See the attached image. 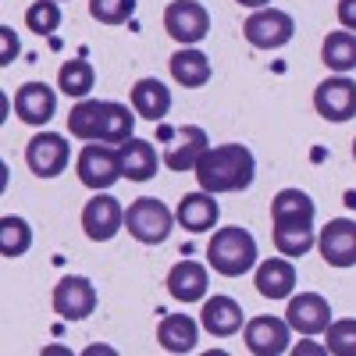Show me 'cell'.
<instances>
[{"label": "cell", "instance_id": "cell-33", "mask_svg": "<svg viewBox=\"0 0 356 356\" xmlns=\"http://www.w3.org/2000/svg\"><path fill=\"white\" fill-rule=\"evenodd\" d=\"M324 349L335 353V356H356V317L332 321V324H328V342H324Z\"/></svg>", "mask_w": 356, "mask_h": 356}, {"label": "cell", "instance_id": "cell-5", "mask_svg": "<svg viewBox=\"0 0 356 356\" xmlns=\"http://www.w3.org/2000/svg\"><path fill=\"white\" fill-rule=\"evenodd\" d=\"M243 36L250 47L257 50H282L285 43H292L296 36V22L289 11H278V8H260L246 18L243 25Z\"/></svg>", "mask_w": 356, "mask_h": 356}, {"label": "cell", "instance_id": "cell-1", "mask_svg": "<svg viewBox=\"0 0 356 356\" xmlns=\"http://www.w3.org/2000/svg\"><path fill=\"white\" fill-rule=\"evenodd\" d=\"M200 189L207 193H243L253 186L257 178V161H253V150L243 143H221V146H211L193 168Z\"/></svg>", "mask_w": 356, "mask_h": 356}, {"label": "cell", "instance_id": "cell-7", "mask_svg": "<svg viewBox=\"0 0 356 356\" xmlns=\"http://www.w3.org/2000/svg\"><path fill=\"white\" fill-rule=\"evenodd\" d=\"M122 228H125V207L118 203L107 189L97 193L82 207V232H86L89 243H111Z\"/></svg>", "mask_w": 356, "mask_h": 356}, {"label": "cell", "instance_id": "cell-27", "mask_svg": "<svg viewBox=\"0 0 356 356\" xmlns=\"http://www.w3.org/2000/svg\"><path fill=\"white\" fill-rule=\"evenodd\" d=\"M57 86H61L65 97L86 100L89 89L97 86V72H93V65H89L86 57H72V61H65L61 72H57Z\"/></svg>", "mask_w": 356, "mask_h": 356}, {"label": "cell", "instance_id": "cell-6", "mask_svg": "<svg viewBox=\"0 0 356 356\" xmlns=\"http://www.w3.org/2000/svg\"><path fill=\"white\" fill-rule=\"evenodd\" d=\"M164 29L175 43L182 47H196L200 40H207L211 33V15L200 0H171L164 8Z\"/></svg>", "mask_w": 356, "mask_h": 356}, {"label": "cell", "instance_id": "cell-36", "mask_svg": "<svg viewBox=\"0 0 356 356\" xmlns=\"http://www.w3.org/2000/svg\"><path fill=\"white\" fill-rule=\"evenodd\" d=\"M235 4H243V8H253V11H260V8H271V0H235Z\"/></svg>", "mask_w": 356, "mask_h": 356}, {"label": "cell", "instance_id": "cell-15", "mask_svg": "<svg viewBox=\"0 0 356 356\" xmlns=\"http://www.w3.org/2000/svg\"><path fill=\"white\" fill-rule=\"evenodd\" d=\"M296 282H300V275H296V264L289 257L260 260L257 275H253V285H257V292L264 296V300H289V296L296 292Z\"/></svg>", "mask_w": 356, "mask_h": 356}, {"label": "cell", "instance_id": "cell-39", "mask_svg": "<svg viewBox=\"0 0 356 356\" xmlns=\"http://www.w3.org/2000/svg\"><path fill=\"white\" fill-rule=\"evenodd\" d=\"M353 161H356V139H353Z\"/></svg>", "mask_w": 356, "mask_h": 356}, {"label": "cell", "instance_id": "cell-37", "mask_svg": "<svg viewBox=\"0 0 356 356\" xmlns=\"http://www.w3.org/2000/svg\"><path fill=\"white\" fill-rule=\"evenodd\" d=\"M296 353H328L324 346H310V342H303V346H296Z\"/></svg>", "mask_w": 356, "mask_h": 356}, {"label": "cell", "instance_id": "cell-17", "mask_svg": "<svg viewBox=\"0 0 356 356\" xmlns=\"http://www.w3.org/2000/svg\"><path fill=\"white\" fill-rule=\"evenodd\" d=\"M218 218H221V207H218L214 193H207V189H200V193H186L182 200H178V207H175V221L182 225L186 232H193V235H200V232H214Z\"/></svg>", "mask_w": 356, "mask_h": 356}, {"label": "cell", "instance_id": "cell-18", "mask_svg": "<svg viewBox=\"0 0 356 356\" xmlns=\"http://www.w3.org/2000/svg\"><path fill=\"white\" fill-rule=\"evenodd\" d=\"M200 324L214 339H232L235 332H243L246 324V314L243 307L232 300V296H211V300H203V310H200Z\"/></svg>", "mask_w": 356, "mask_h": 356}, {"label": "cell", "instance_id": "cell-31", "mask_svg": "<svg viewBox=\"0 0 356 356\" xmlns=\"http://www.w3.org/2000/svg\"><path fill=\"white\" fill-rule=\"evenodd\" d=\"M25 29H33L36 36H54L61 29V4L57 0H36V4H29Z\"/></svg>", "mask_w": 356, "mask_h": 356}, {"label": "cell", "instance_id": "cell-19", "mask_svg": "<svg viewBox=\"0 0 356 356\" xmlns=\"http://www.w3.org/2000/svg\"><path fill=\"white\" fill-rule=\"evenodd\" d=\"M57 111V93L47 82H25L15 93V114L25 125H47Z\"/></svg>", "mask_w": 356, "mask_h": 356}, {"label": "cell", "instance_id": "cell-30", "mask_svg": "<svg viewBox=\"0 0 356 356\" xmlns=\"http://www.w3.org/2000/svg\"><path fill=\"white\" fill-rule=\"evenodd\" d=\"M100 111H104V100H79L68 114V132L82 143H97V132H100Z\"/></svg>", "mask_w": 356, "mask_h": 356}, {"label": "cell", "instance_id": "cell-11", "mask_svg": "<svg viewBox=\"0 0 356 356\" xmlns=\"http://www.w3.org/2000/svg\"><path fill=\"white\" fill-rule=\"evenodd\" d=\"M97 310V285L82 278V275H68L54 285V314L65 321H86Z\"/></svg>", "mask_w": 356, "mask_h": 356}, {"label": "cell", "instance_id": "cell-10", "mask_svg": "<svg viewBox=\"0 0 356 356\" xmlns=\"http://www.w3.org/2000/svg\"><path fill=\"white\" fill-rule=\"evenodd\" d=\"M243 342L253 356H282L292 349V328L285 317H250L243 328Z\"/></svg>", "mask_w": 356, "mask_h": 356}, {"label": "cell", "instance_id": "cell-8", "mask_svg": "<svg viewBox=\"0 0 356 356\" xmlns=\"http://www.w3.org/2000/svg\"><path fill=\"white\" fill-rule=\"evenodd\" d=\"M72 161V146L57 132H40L25 143V164L36 178H57Z\"/></svg>", "mask_w": 356, "mask_h": 356}, {"label": "cell", "instance_id": "cell-28", "mask_svg": "<svg viewBox=\"0 0 356 356\" xmlns=\"http://www.w3.org/2000/svg\"><path fill=\"white\" fill-rule=\"evenodd\" d=\"M317 246L314 225H275V250L282 257H307Z\"/></svg>", "mask_w": 356, "mask_h": 356}, {"label": "cell", "instance_id": "cell-29", "mask_svg": "<svg viewBox=\"0 0 356 356\" xmlns=\"http://www.w3.org/2000/svg\"><path fill=\"white\" fill-rule=\"evenodd\" d=\"M29 250H33V228H29V221L4 214L0 218V253L15 260V257H25Z\"/></svg>", "mask_w": 356, "mask_h": 356}, {"label": "cell", "instance_id": "cell-20", "mask_svg": "<svg viewBox=\"0 0 356 356\" xmlns=\"http://www.w3.org/2000/svg\"><path fill=\"white\" fill-rule=\"evenodd\" d=\"M168 72H171V79H175L178 86L200 89V86L211 82V57H207L203 50H196V47H182V50L171 54Z\"/></svg>", "mask_w": 356, "mask_h": 356}, {"label": "cell", "instance_id": "cell-2", "mask_svg": "<svg viewBox=\"0 0 356 356\" xmlns=\"http://www.w3.org/2000/svg\"><path fill=\"white\" fill-rule=\"evenodd\" d=\"M207 264L214 267L225 278H239L257 267V239L250 235V228L232 225V228H218L207 243Z\"/></svg>", "mask_w": 356, "mask_h": 356}, {"label": "cell", "instance_id": "cell-22", "mask_svg": "<svg viewBox=\"0 0 356 356\" xmlns=\"http://www.w3.org/2000/svg\"><path fill=\"white\" fill-rule=\"evenodd\" d=\"M157 342L168 353H193L200 342V324L189 314H164L157 324Z\"/></svg>", "mask_w": 356, "mask_h": 356}, {"label": "cell", "instance_id": "cell-9", "mask_svg": "<svg viewBox=\"0 0 356 356\" xmlns=\"http://www.w3.org/2000/svg\"><path fill=\"white\" fill-rule=\"evenodd\" d=\"M314 111L324 118V122H349L356 114V82L349 75H332L324 79L317 89H314Z\"/></svg>", "mask_w": 356, "mask_h": 356}, {"label": "cell", "instance_id": "cell-13", "mask_svg": "<svg viewBox=\"0 0 356 356\" xmlns=\"http://www.w3.org/2000/svg\"><path fill=\"white\" fill-rule=\"evenodd\" d=\"M211 150V136L200 125H182L168 136V146H164V168L171 171H193L196 161Z\"/></svg>", "mask_w": 356, "mask_h": 356}, {"label": "cell", "instance_id": "cell-14", "mask_svg": "<svg viewBox=\"0 0 356 356\" xmlns=\"http://www.w3.org/2000/svg\"><path fill=\"white\" fill-rule=\"evenodd\" d=\"M317 250H321L324 264L353 267L356 264V221H349V218L328 221L321 228V235H317Z\"/></svg>", "mask_w": 356, "mask_h": 356}, {"label": "cell", "instance_id": "cell-23", "mask_svg": "<svg viewBox=\"0 0 356 356\" xmlns=\"http://www.w3.org/2000/svg\"><path fill=\"white\" fill-rule=\"evenodd\" d=\"M132 111L146 122H164V114L171 111V89L161 79H139L132 86Z\"/></svg>", "mask_w": 356, "mask_h": 356}, {"label": "cell", "instance_id": "cell-16", "mask_svg": "<svg viewBox=\"0 0 356 356\" xmlns=\"http://www.w3.org/2000/svg\"><path fill=\"white\" fill-rule=\"evenodd\" d=\"M168 292H171V300L178 303H200L207 300V289H211V275H207V267L200 260H178L171 271H168Z\"/></svg>", "mask_w": 356, "mask_h": 356}, {"label": "cell", "instance_id": "cell-25", "mask_svg": "<svg viewBox=\"0 0 356 356\" xmlns=\"http://www.w3.org/2000/svg\"><path fill=\"white\" fill-rule=\"evenodd\" d=\"M132 129H136V111H129L125 104H118V100H104L97 143L122 146V143H129V139H132Z\"/></svg>", "mask_w": 356, "mask_h": 356}, {"label": "cell", "instance_id": "cell-26", "mask_svg": "<svg viewBox=\"0 0 356 356\" xmlns=\"http://www.w3.org/2000/svg\"><path fill=\"white\" fill-rule=\"evenodd\" d=\"M321 61L339 75H349L356 68V33H349V29L328 33L321 43Z\"/></svg>", "mask_w": 356, "mask_h": 356}, {"label": "cell", "instance_id": "cell-21", "mask_svg": "<svg viewBox=\"0 0 356 356\" xmlns=\"http://www.w3.org/2000/svg\"><path fill=\"white\" fill-rule=\"evenodd\" d=\"M118 150H122V171L129 182H150L157 175V164L164 161V157H157V146L150 139H129Z\"/></svg>", "mask_w": 356, "mask_h": 356}, {"label": "cell", "instance_id": "cell-38", "mask_svg": "<svg viewBox=\"0 0 356 356\" xmlns=\"http://www.w3.org/2000/svg\"><path fill=\"white\" fill-rule=\"evenodd\" d=\"M346 203H349V207H356V193H349V196H346Z\"/></svg>", "mask_w": 356, "mask_h": 356}, {"label": "cell", "instance_id": "cell-24", "mask_svg": "<svg viewBox=\"0 0 356 356\" xmlns=\"http://www.w3.org/2000/svg\"><path fill=\"white\" fill-rule=\"evenodd\" d=\"M317 203L303 189H282L271 200V225H314Z\"/></svg>", "mask_w": 356, "mask_h": 356}, {"label": "cell", "instance_id": "cell-34", "mask_svg": "<svg viewBox=\"0 0 356 356\" xmlns=\"http://www.w3.org/2000/svg\"><path fill=\"white\" fill-rule=\"evenodd\" d=\"M18 50H22V43H18V36H15V29L11 25H0V65H11L15 57H18Z\"/></svg>", "mask_w": 356, "mask_h": 356}, {"label": "cell", "instance_id": "cell-40", "mask_svg": "<svg viewBox=\"0 0 356 356\" xmlns=\"http://www.w3.org/2000/svg\"><path fill=\"white\" fill-rule=\"evenodd\" d=\"M57 4H61V0H57Z\"/></svg>", "mask_w": 356, "mask_h": 356}, {"label": "cell", "instance_id": "cell-4", "mask_svg": "<svg viewBox=\"0 0 356 356\" xmlns=\"http://www.w3.org/2000/svg\"><path fill=\"white\" fill-rule=\"evenodd\" d=\"M75 175L86 189L93 193H104L111 189L118 178H125L122 171V150L111 143H86L79 150V161H75Z\"/></svg>", "mask_w": 356, "mask_h": 356}, {"label": "cell", "instance_id": "cell-32", "mask_svg": "<svg viewBox=\"0 0 356 356\" xmlns=\"http://www.w3.org/2000/svg\"><path fill=\"white\" fill-rule=\"evenodd\" d=\"M89 15L100 25H125L136 15V0H89Z\"/></svg>", "mask_w": 356, "mask_h": 356}, {"label": "cell", "instance_id": "cell-12", "mask_svg": "<svg viewBox=\"0 0 356 356\" xmlns=\"http://www.w3.org/2000/svg\"><path fill=\"white\" fill-rule=\"evenodd\" d=\"M285 321H289V328L300 332V335H321V332H328V324H332V307L321 292H300V296H289Z\"/></svg>", "mask_w": 356, "mask_h": 356}, {"label": "cell", "instance_id": "cell-35", "mask_svg": "<svg viewBox=\"0 0 356 356\" xmlns=\"http://www.w3.org/2000/svg\"><path fill=\"white\" fill-rule=\"evenodd\" d=\"M335 15H339V25H342V29L356 33V0H339Z\"/></svg>", "mask_w": 356, "mask_h": 356}, {"label": "cell", "instance_id": "cell-3", "mask_svg": "<svg viewBox=\"0 0 356 356\" xmlns=\"http://www.w3.org/2000/svg\"><path fill=\"white\" fill-rule=\"evenodd\" d=\"M125 228L136 243L161 246V243H168V235L175 228V211H168L157 196H139L125 211Z\"/></svg>", "mask_w": 356, "mask_h": 356}]
</instances>
